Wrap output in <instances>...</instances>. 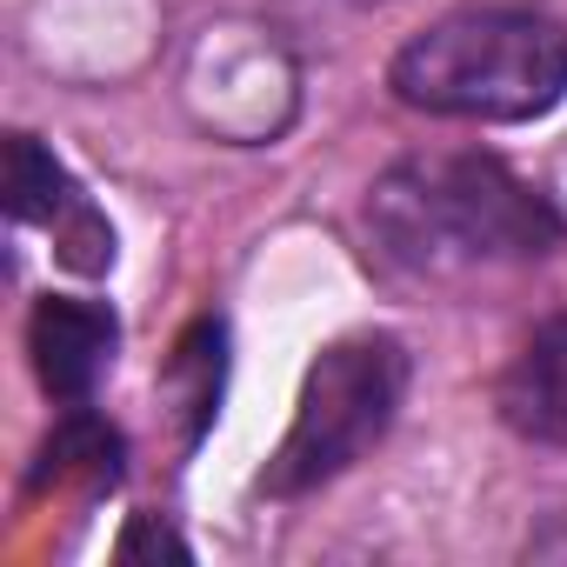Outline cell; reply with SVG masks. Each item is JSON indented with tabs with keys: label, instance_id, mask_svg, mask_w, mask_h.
I'll list each match as a JSON object with an SVG mask.
<instances>
[{
	"label": "cell",
	"instance_id": "1",
	"mask_svg": "<svg viewBox=\"0 0 567 567\" xmlns=\"http://www.w3.org/2000/svg\"><path fill=\"white\" fill-rule=\"evenodd\" d=\"M368 234L388 267L447 280L547 254L560 240V214L494 154H408L374 181Z\"/></svg>",
	"mask_w": 567,
	"mask_h": 567
},
{
	"label": "cell",
	"instance_id": "2",
	"mask_svg": "<svg viewBox=\"0 0 567 567\" xmlns=\"http://www.w3.org/2000/svg\"><path fill=\"white\" fill-rule=\"evenodd\" d=\"M388 87L441 121H534L567 94V34L527 8H461L394 54Z\"/></svg>",
	"mask_w": 567,
	"mask_h": 567
},
{
	"label": "cell",
	"instance_id": "3",
	"mask_svg": "<svg viewBox=\"0 0 567 567\" xmlns=\"http://www.w3.org/2000/svg\"><path fill=\"white\" fill-rule=\"evenodd\" d=\"M401 401H408V348L394 334H348L321 348L260 487L274 501H295L341 481L354 461H368L388 441Z\"/></svg>",
	"mask_w": 567,
	"mask_h": 567
},
{
	"label": "cell",
	"instance_id": "4",
	"mask_svg": "<svg viewBox=\"0 0 567 567\" xmlns=\"http://www.w3.org/2000/svg\"><path fill=\"white\" fill-rule=\"evenodd\" d=\"M8 207H14V220H41L68 267H81V274L114 267V227L87 207V194L68 181V167L34 134L8 141Z\"/></svg>",
	"mask_w": 567,
	"mask_h": 567
},
{
	"label": "cell",
	"instance_id": "5",
	"mask_svg": "<svg viewBox=\"0 0 567 567\" xmlns=\"http://www.w3.org/2000/svg\"><path fill=\"white\" fill-rule=\"evenodd\" d=\"M114 348H121V321L101 308V301H74V295H48L28 321V354H34V374L41 388L61 401V408H81L94 394V381L114 368Z\"/></svg>",
	"mask_w": 567,
	"mask_h": 567
},
{
	"label": "cell",
	"instance_id": "6",
	"mask_svg": "<svg viewBox=\"0 0 567 567\" xmlns=\"http://www.w3.org/2000/svg\"><path fill=\"white\" fill-rule=\"evenodd\" d=\"M501 421L520 441L567 447V315H547L501 374Z\"/></svg>",
	"mask_w": 567,
	"mask_h": 567
},
{
	"label": "cell",
	"instance_id": "7",
	"mask_svg": "<svg viewBox=\"0 0 567 567\" xmlns=\"http://www.w3.org/2000/svg\"><path fill=\"white\" fill-rule=\"evenodd\" d=\"M48 481H87V487H114L121 481V434L101 414H87V401L68 408L61 427L48 434L41 467H34V487H48Z\"/></svg>",
	"mask_w": 567,
	"mask_h": 567
},
{
	"label": "cell",
	"instance_id": "8",
	"mask_svg": "<svg viewBox=\"0 0 567 567\" xmlns=\"http://www.w3.org/2000/svg\"><path fill=\"white\" fill-rule=\"evenodd\" d=\"M167 381H174V401H181L187 441H194V434L214 421V401H220V321H194V328H187V341L174 348Z\"/></svg>",
	"mask_w": 567,
	"mask_h": 567
},
{
	"label": "cell",
	"instance_id": "9",
	"mask_svg": "<svg viewBox=\"0 0 567 567\" xmlns=\"http://www.w3.org/2000/svg\"><path fill=\"white\" fill-rule=\"evenodd\" d=\"M121 560H141V554H174V560H187V540H174L167 527H154V520H134L127 534H121V547H114Z\"/></svg>",
	"mask_w": 567,
	"mask_h": 567
}]
</instances>
